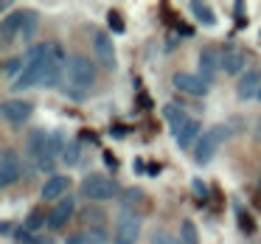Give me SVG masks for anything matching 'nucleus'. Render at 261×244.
I'll return each mask as SVG.
<instances>
[{
    "label": "nucleus",
    "instance_id": "4",
    "mask_svg": "<svg viewBox=\"0 0 261 244\" xmlns=\"http://www.w3.org/2000/svg\"><path fill=\"white\" fill-rule=\"evenodd\" d=\"M227 135H230V129H227V126H214V129H205L202 138H199V143H197L194 160H197V163H211V160H214V154L219 152V146L227 141Z\"/></svg>",
    "mask_w": 261,
    "mask_h": 244
},
{
    "label": "nucleus",
    "instance_id": "9",
    "mask_svg": "<svg viewBox=\"0 0 261 244\" xmlns=\"http://www.w3.org/2000/svg\"><path fill=\"white\" fill-rule=\"evenodd\" d=\"M171 85L180 93H186V96H205V93L211 90V82H205L202 76H197V73H174Z\"/></svg>",
    "mask_w": 261,
    "mask_h": 244
},
{
    "label": "nucleus",
    "instance_id": "25",
    "mask_svg": "<svg viewBox=\"0 0 261 244\" xmlns=\"http://www.w3.org/2000/svg\"><path fill=\"white\" fill-rule=\"evenodd\" d=\"M143 199V194L138 191V188H129V191H124V197H121V210H129L132 205H138Z\"/></svg>",
    "mask_w": 261,
    "mask_h": 244
},
{
    "label": "nucleus",
    "instance_id": "16",
    "mask_svg": "<svg viewBox=\"0 0 261 244\" xmlns=\"http://www.w3.org/2000/svg\"><path fill=\"white\" fill-rule=\"evenodd\" d=\"M261 93V70H247V73L239 79V85H236V96L239 98H253V96H258Z\"/></svg>",
    "mask_w": 261,
    "mask_h": 244
},
{
    "label": "nucleus",
    "instance_id": "28",
    "mask_svg": "<svg viewBox=\"0 0 261 244\" xmlns=\"http://www.w3.org/2000/svg\"><path fill=\"white\" fill-rule=\"evenodd\" d=\"M149 244H180V238L169 236L166 230H154L152 233V241H149Z\"/></svg>",
    "mask_w": 261,
    "mask_h": 244
},
{
    "label": "nucleus",
    "instance_id": "13",
    "mask_svg": "<svg viewBox=\"0 0 261 244\" xmlns=\"http://www.w3.org/2000/svg\"><path fill=\"white\" fill-rule=\"evenodd\" d=\"M23 20H25V12H12V14L3 17V23H0V37H3L6 45H12L14 40H20V34H23Z\"/></svg>",
    "mask_w": 261,
    "mask_h": 244
},
{
    "label": "nucleus",
    "instance_id": "29",
    "mask_svg": "<svg viewBox=\"0 0 261 244\" xmlns=\"http://www.w3.org/2000/svg\"><path fill=\"white\" fill-rule=\"evenodd\" d=\"M194 191L199 194V202H205V194H208V188H205V185H202V182H199V180H194Z\"/></svg>",
    "mask_w": 261,
    "mask_h": 244
},
{
    "label": "nucleus",
    "instance_id": "3",
    "mask_svg": "<svg viewBox=\"0 0 261 244\" xmlns=\"http://www.w3.org/2000/svg\"><path fill=\"white\" fill-rule=\"evenodd\" d=\"M82 197L90 199V202H107V199L118 197V182L110 180L104 174H87L79 185Z\"/></svg>",
    "mask_w": 261,
    "mask_h": 244
},
{
    "label": "nucleus",
    "instance_id": "7",
    "mask_svg": "<svg viewBox=\"0 0 261 244\" xmlns=\"http://www.w3.org/2000/svg\"><path fill=\"white\" fill-rule=\"evenodd\" d=\"M20 177H23V160H20V154L14 149H3V154H0V185L9 188Z\"/></svg>",
    "mask_w": 261,
    "mask_h": 244
},
{
    "label": "nucleus",
    "instance_id": "21",
    "mask_svg": "<svg viewBox=\"0 0 261 244\" xmlns=\"http://www.w3.org/2000/svg\"><path fill=\"white\" fill-rule=\"evenodd\" d=\"M42 225H48V216H42V210H31V213L25 216V222H23V230H29L31 236H34Z\"/></svg>",
    "mask_w": 261,
    "mask_h": 244
},
{
    "label": "nucleus",
    "instance_id": "34",
    "mask_svg": "<svg viewBox=\"0 0 261 244\" xmlns=\"http://www.w3.org/2000/svg\"><path fill=\"white\" fill-rule=\"evenodd\" d=\"M146 174H149V177H158V174H160V166H149Z\"/></svg>",
    "mask_w": 261,
    "mask_h": 244
},
{
    "label": "nucleus",
    "instance_id": "11",
    "mask_svg": "<svg viewBox=\"0 0 261 244\" xmlns=\"http://www.w3.org/2000/svg\"><path fill=\"white\" fill-rule=\"evenodd\" d=\"M93 51H96V59L107 70L115 68V45H113V37L107 31H96L93 34Z\"/></svg>",
    "mask_w": 261,
    "mask_h": 244
},
{
    "label": "nucleus",
    "instance_id": "30",
    "mask_svg": "<svg viewBox=\"0 0 261 244\" xmlns=\"http://www.w3.org/2000/svg\"><path fill=\"white\" fill-rule=\"evenodd\" d=\"M65 244H87V238H85V233H79V236H70Z\"/></svg>",
    "mask_w": 261,
    "mask_h": 244
},
{
    "label": "nucleus",
    "instance_id": "26",
    "mask_svg": "<svg viewBox=\"0 0 261 244\" xmlns=\"http://www.w3.org/2000/svg\"><path fill=\"white\" fill-rule=\"evenodd\" d=\"M85 238H87V244H104L107 241V233L101 227H90V230H85Z\"/></svg>",
    "mask_w": 261,
    "mask_h": 244
},
{
    "label": "nucleus",
    "instance_id": "27",
    "mask_svg": "<svg viewBox=\"0 0 261 244\" xmlns=\"http://www.w3.org/2000/svg\"><path fill=\"white\" fill-rule=\"evenodd\" d=\"M107 25H110V31H115V34H124V29H126L118 12H110V14H107Z\"/></svg>",
    "mask_w": 261,
    "mask_h": 244
},
{
    "label": "nucleus",
    "instance_id": "1",
    "mask_svg": "<svg viewBox=\"0 0 261 244\" xmlns=\"http://www.w3.org/2000/svg\"><path fill=\"white\" fill-rule=\"evenodd\" d=\"M25 154H29V160L40 171L54 174V169H57V154L51 152V132H45V129L31 132L29 141H25Z\"/></svg>",
    "mask_w": 261,
    "mask_h": 244
},
{
    "label": "nucleus",
    "instance_id": "24",
    "mask_svg": "<svg viewBox=\"0 0 261 244\" xmlns=\"http://www.w3.org/2000/svg\"><path fill=\"white\" fill-rule=\"evenodd\" d=\"M37 25H40V14H37V12H25V20H23V34H20V40H29V37L37 31Z\"/></svg>",
    "mask_w": 261,
    "mask_h": 244
},
{
    "label": "nucleus",
    "instance_id": "12",
    "mask_svg": "<svg viewBox=\"0 0 261 244\" xmlns=\"http://www.w3.org/2000/svg\"><path fill=\"white\" fill-rule=\"evenodd\" d=\"M68 188H70V177H65V174H54V177H48L45 180V185H42V191H40V197L45 199V202H51V199H62V197H68Z\"/></svg>",
    "mask_w": 261,
    "mask_h": 244
},
{
    "label": "nucleus",
    "instance_id": "14",
    "mask_svg": "<svg viewBox=\"0 0 261 244\" xmlns=\"http://www.w3.org/2000/svg\"><path fill=\"white\" fill-rule=\"evenodd\" d=\"M219 68H222V53L216 51V48H202V51H199V76H202L205 82H211L219 73Z\"/></svg>",
    "mask_w": 261,
    "mask_h": 244
},
{
    "label": "nucleus",
    "instance_id": "5",
    "mask_svg": "<svg viewBox=\"0 0 261 244\" xmlns=\"http://www.w3.org/2000/svg\"><path fill=\"white\" fill-rule=\"evenodd\" d=\"M141 225H143V219L135 210H121V216L115 219L113 244H135L138 236H141Z\"/></svg>",
    "mask_w": 261,
    "mask_h": 244
},
{
    "label": "nucleus",
    "instance_id": "18",
    "mask_svg": "<svg viewBox=\"0 0 261 244\" xmlns=\"http://www.w3.org/2000/svg\"><path fill=\"white\" fill-rule=\"evenodd\" d=\"M199 138H202V124H199L197 118H191V121H188V126L174 138V141L180 143V149H191L194 143H199Z\"/></svg>",
    "mask_w": 261,
    "mask_h": 244
},
{
    "label": "nucleus",
    "instance_id": "10",
    "mask_svg": "<svg viewBox=\"0 0 261 244\" xmlns=\"http://www.w3.org/2000/svg\"><path fill=\"white\" fill-rule=\"evenodd\" d=\"M0 115L14 126H23L25 121L31 118V104L23 101V98H9V101L0 104Z\"/></svg>",
    "mask_w": 261,
    "mask_h": 244
},
{
    "label": "nucleus",
    "instance_id": "33",
    "mask_svg": "<svg viewBox=\"0 0 261 244\" xmlns=\"http://www.w3.org/2000/svg\"><path fill=\"white\" fill-rule=\"evenodd\" d=\"M113 135H115V138H124L126 129H124V126H113Z\"/></svg>",
    "mask_w": 261,
    "mask_h": 244
},
{
    "label": "nucleus",
    "instance_id": "32",
    "mask_svg": "<svg viewBox=\"0 0 261 244\" xmlns=\"http://www.w3.org/2000/svg\"><path fill=\"white\" fill-rule=\"evenodd\" d=\"M34 244H54V238H48V236H37V238H34Z\"/></svg>",
    "mask_w": 261,
    "mask_h": 244
},
{
    "label": "nucleus",
    "instance_id": "19",
    "mask_svg": "<svg viewBox=\"0 0 261 244\" xmlns=\"http://www.w3.org/2000/svg\"><path fill=\"white\" fill-rule=\"evenodd\" d=\"M188 9H191V14H194V17H197L202 25H216V14H214V9H211L208 3L191 0V3H188Z\"/></svg>",
    "mask_w": 261,
    "mask_h": 244
},
{
    "label": "nucleus",
    "instance_id": "8",
    "mask_svg": "<svg viewBox=\"0 0 261 244\" xmlns=\"http://www.w3.org/2000/svg\"><path fill=\"white\" fill-rule=\"evenodd\" d=\"M73 213H76V197H62L57 205L51 208V213H48V230H62L65 225H68L70 219H73Z\"/></svg>",
    "mask_w": 261,
    "mask_h": 244
},
{
    "label": "nucleus",
    "instance_id": "17",
    "mask_svg": "<svg viewBox=\"0 0 261 244\" xmlns=\"http://www.w3.org/2000/svg\"><path fill=\"white\" fill-rule=\"evenodd\" d=\"M163 115H166V121H169L171 132H174V138L180 135V132L188 126V121H191V118L186 115V110L177 107V104H166V107H163Z\"/></svg>",
    "mask_w": 261,
    "mask_h": 244
},
{
    "label": "nucleus",
    "instance_id": "23",
    "mask_svg": "<svg viewBox=\"0 0 261 244\" xmlns=\"http://www.w3.org/2000/svg\"><path fill=\"white\" fill-rule=\"evenodd\" d=\"M68 143H70V141H65V132H62V129H54V132H51V152L57 154V157H62V154H65Z\"/></svg>",
    "mask_w": 261,
    "mask_h": 244
},
{
    "label": "nucleus",
    "instance_id": "2",
    "mask_svg": "<svg viewBox=\"0 0 261 244\" xmlns=\"http://www.w3.org/2000/svg\"><path fill=\"white\" fill-rule=\"evenodd\" d=\"M65 82H68L70 96H76V98L85 96V93L96 85V68H93V62L85 57H73L68 62V70H65Z\"/></svg>",
    "mask_w": 261,
    "mask_h": 244
},
{
    "label": "nucleus",
    "instance_id": "6",
    "mask_svg": "<svg viewBox=\"0 0 261 244\" xmlns=\"http://www.w3.org/2000/svg\"><path fill=\"white\" fill-rule=\"evenodd\" d=\"M70 59L65 57V48L59 42H51V51H48V68H45V79L42 87H57V82L62 79V70H68Z\"/></svg>",
    "mask_w": 261,
    "mask_h": 244
},
{
    "label": "nucleus",
    "instance_id": "20",
    "mask_svg": "<svg viewBox=\"0 0 261 244\" xmlns=\"http://www.w3.org/2000/svg\"><path fill=\"white\" fill-rule=\"evenodd\" d=\"M180 244H199L197 225L191 219H182V225H180Z\"/></svg>",
    "mask_w": 261,
    "mask_h": 244
},
{
    "label": "nucleus",
    "instance_id": "22",
    "mask_svg": "<svg viewBox=\"0 0 261 244\" xmlns=\"http://www.w3.org/2000/svg\"><path fill=\"white\" fill-rule=\"evenodd\" d=\"M79 160H82V143L79 141H70L68 149H65V154H62V163L65 166H76Z\"/></svg>",
    "mask_w": 261,
    "mask_h": 244
},
{
    "label": "nucleus",
    "instance_id": "31",
    "mask_svg": "<svg viewBox=\"0 0 261 244\" xmlns=\"http://www.w3.org/2000/svg\"><path fill=\"white\" fill-rule=\"evenodd\" d=\"M104 163H107L110 169H115V166H118V160H115V157H113V154H110V152H104Z\"/></svg>",
    "mask_w": 261,
    "mask_h": 244
},
{
    "label": "nucleus",
    "instance_id": "15",
    "mask_svg": "<svg viewBox=\"0 0 261 244\" xmlns=\"http://www.w3.org/2000/svg\"><path fill=\"white\" fill-rule=\"evenodd\" d=\"M244 65H247V53L236 45H225V51H222V70L236 76L244 70Z\"/></svg>",
    "mask_w": 261,
    "mask_h": 244
}]
</instances>
